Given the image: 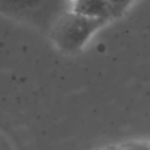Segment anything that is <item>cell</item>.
Returning a JSON list of instances; mask_svg holds the SVG:
<instances>
[{"instance_id":"cell-5","label":"cell","mask_w":150,"mask_h":150,"mask_svg":"<svg viewBox=\"0 0 150 150\" xmlns=\"http://www.w3.org/2000/svg\"><path fill=\"white\" fill-rule=\"evenodd\" d=\"M124 150H150V142L142 140H129L120 144Z\"/></svg>"},{"instance_id":"cell-6","label":"cell","mask_w":150,"mask_h":150,"mask_svg":"<svg viewBox=\"0 0 150 150\" xmlns=\"http://www.w3.org/2000/svg\"><path fill=\"white\" fill-rule=\"evenodd\" d=\"M99 150H124L120 144L118 145H108Z\"/></svg>"},{"instance_id":"cell-1","label":"cell","mask_w":150,"mask_h":150,"mask_svg":"<svg viewBox=\"0 0 150 150\" xmlns=\"http://www.w3.org/2000/svg\"><path fill=\"white\" fill-rule=\"evenodd\" d=\"M108 22L107 20L89 18L70 10L56 19L50 30V37L61 51L75 53L81 50L91 36Z\"/></svg>"},{"instance_id":"cell-2","label":"cell","mask_w":150,"mask_h":150,"mask_svg":"<svg viewBox=\"0 0 150 150\" xmlns=\"http://www.w3.org/2000/svg\"><path fill=\"white\" fill-rule=\"evenodd\" d=\"M55 6L56 0H0V14L41 26L54 14Z\"/></svg>"},{"instance_id":"cell-4","label":"cell","mask_w":150,"mask_h":150,"mask_svg":"<svg viewBox=\"0 0 150 150\" xmlns=\"http://www.w3.org/2000/svg\"><path fill=\"white\" fill-rule=\"evenodd\" d=\"M135 0H107L112 18L121 16L134 3Z\"/></svg>"},{"instance_id":"cell-3","label":"cell","mask_w":150,"mask_h":150,"mask_svg":"<svg viewBox=\"0 0 150 150\" xmlns=\"http://www.w3.org/2000/svg\"><path fill=\"white\" fill-rule=\"evenodd\" d=\"M71 11L89 18L113 19L107 0H72Z\"/></svg>"}]
</instances>
